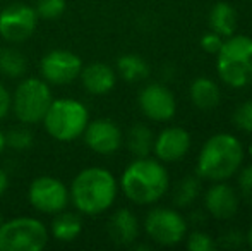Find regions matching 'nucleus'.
I'll list each match as a JSON object with an SVG mask.
<instances>
[{
    "mask_svg": "<svg viewBox=\"0 0 252 251\" xmlns=\"http://www.w3.org/2000/svg\"><path fill=\"white\" fill-rule=\"evenodd\" d=\"M117 179L103 167L83 169L70 184L69 196L74 208L84 215H100L117 198Z\"/></svg>",
    "mask_w": 252,
    "mask_h": 251,
    "instance_id": "1",
    "label": "nucleus"
},
{
    "mask_svg": "<svg viewBox=\"0 0 252 251\" xmlns=\"http://www.w3.org/2000/svg\"><path fill=\"white\" fill-rule=\"evenodd\" d=\"M170 186L166 169L158 160L143 157L127 165L120 178V188L130 201L137 205H151L165 196Z\"/></svg>",
    "mask_w": 252,
    "mask_h": 251,
    "instance_id": "2",
    "label": "nucleus"
},
{
    "mask_svg": "<svg viewBox=\"0 0 252 251\" xmlns=\"http://www.w3.org/2000/svg\"><path fill=\"white\" fill-rule=\"evenodd\" d=\"M244 162L242 143L233 134L218 133L202 146L197 157V174L209 181H226Z\"/></svg>",
    "mask_w": 252,
    "mask_h": 251,
    "instance_id": "3",
    "label": "nucleus"
},
{
    "mask_svg": "<svg viewBox=\"0 0 252 251\" xmlns=\"http://www.w3.org/2000/svg\"><path fill=\"white\" fill-rule=\"evenodd\" d=\"M216 69L230 88H246L252 83V38L237 35L223 41Z\"/></svg>",
    "mask_w": 252,
    "mask_h": 251,
    "instance_id": "4",
    "label": "nucleus"
},
{
    "mask_svg": "<svg viewBox=\"0 0 252 251\" xmlns=\"http://www.w3.org/2000/svg\"><path fill=\"white\" fill-rule=\"evenodd\" d=\"M45 129L52 138L57 141H69L77 140L83 136L88 122H90V114L84 104L74 98H59L53 100L45 114L43 121Z\"/></svg>",
    "mask_w": 252,
    "mask_h": 251,
    "instance_id": "5",
    "label": "nucleus"
},
{
    "mask_svg": "<svg viewBox=\"0 0 252 251\" xmlns=\"http://www.w3.org/2000/svg\"><path fill=\"white\" fill-rule=\"evenodd\" d=\"M53 102L48 83L40 77H28L21 81L12 95V110L23 124H38L43 121Z\"/></svg>",
    "mask_w": 252,
    "mask_h": 251,
    "instance_id": "6",
    "label": "nucleus"
},
{
    "mask_svg": "<svg viewBox=\"0 0 252 251\" xmlns=\"http://www.w3.org/2000/svg\"><path fill=\"white\" fill-rule=\"evenodd\" d=\"M47 243V227L34 217H16L0 225V251H40Z\"/></svg>",
    "mask_w": 252,
    "mask_h": 251,
    "instance_id": "7",
    "label": "nucleus"
},
{
    "mask_svg": "<svg viewBox=\"0 0 252 251\" xmlns=\"http://www.w3.org/2000/svg\"><path fill=\"white\" fill-rule=\"evenodd\" d=\"M144 231L161 246L179 245L187 234V222L177 210L165 207L153 208L144 218Z\"/></svg>",
    "mask_w": 252,
    "mask_h": 251,
    "instance_id": "8",
    "label": "nucleus"
},
{
    "mask_svg": "<svg viewBox=\"0 0 252 251\" xmlns=\"http://www.w3.org/2000/svg\"><path fill=\"white\" fill-rule=\"evenodd\" d=\"M28 200L34 210L41 214L55 215L65 210L70 201L69 189L60 179L52 176H40L30 186Z\"/></svg>",
    "mask_w": 252,
    "mask_h": 251,
    "instance_id": "9",
    "label": "nucleus"
},
{
    "mask_svg": "<svg viewBox=\"0 0 252 251\" xmlns=\"http://www.w3.org/2000/svg\"><path fill=\"white\" fill-rule=\"evenodd\" d=\"M38 26V14L26 3H12L0 12V36L9 43L30 40Z\"/></svg>",
    "mask_w": 252,
    "mask_h": 251,
    "instance_id": "10",
    "label": "nucleus"
},
{
    "mask_svg": "<svg viewBox=\"0 0 252 251\" xmlns=\"http://www.w3.org/2000/svg\"><path fill=\"white\" fill-rule=\"evenodd\" d=\"M81 69H83V61L79 55L62 48L48 52L40 62V72L43 79L59 86L76 81L81 74Z\"/></svg>",
    "mask_w": 252,
    "mask_h": 251,
    "instance_id": "11",
    "label": "nucleus"
},
{
    "mask_svg": "<svg viewBox=\"0 0 252 251\" xmlns=\"http://www.w3.org/2000/svg\"><path fill=\"white\" fill-rule=\"evenodd\" d=\"M139 107L148 119L156 122H165L175 115L177 100L166 86L159 83H151L141 90Z\"/></svg>",
    "mask_w": 252,
    "mask_h": 251,
    "instance_id": "12",
    "label": "nucleus"
},
{
    "mask_svg": "<svg viewBox=\"0 0 252 251\" xmlns=\"http://www.w3.org/2000/svg\"><path fill=\"white\" fill-rule=\"evenodd\" d=\"M83 134L88 148L100 155L115 153L122 144V131L115 122L108 121V119L88 122Z\"/></svg>",
    "mask_w": 252,
    "mask_h": 251,
    "instance_id": "13",
    "label": "nucleus"
},
{
    "mask_svg": "<svg viewBox=\"0 0 252 251\" xmlns=\"http://www.w3.org/2000/svg\"><path fill=\"white\" fill-rule=\"evenodd\" d=\"M190 148V134L182 127H166L153 143V151L161 162H179Z\"/></svg>",
    "mask_w": 252,
    "mask_h": 251,
    "instance_id": "14",
    "label": "nucleus"
},
{
    "mask_svg": "<svg viewBox=\"0 0 252 251\" xmlns=\"http://www.w3.org/2000/svg\"><path fill=\"white\" fill-rule=\"evenodd\" d=\"M204 205L209 215L218 220H228L239 210V196L232 186L218 181L208 189L204 196Z\"/></svg>",
    "mask_w": 252,
    "mask_h": 251,
    "instance_id": "15",
    "label": "nucleus"
},
{
    "mask_svg": "<svg viewBox=\"0 0 252 251\" xmlns=\"http://www.w3.org/2000/svg\"><path fill=\"white\" fill-rule=\"evenodd\" d=\"M108 236L115 245L119 246H130L139 238V222L137 217L127 208H119L115 214L110 217L106 225Z\"/></svg>",
    "mask_w": 252,
    "mask_h": 251,
    "instance_id": "16",
    "label": "nucleus"
},
{
    "mask_svg": "<svg viewBox=\"0 0 252 251\" xmlns=\"http://www.w3.org/2000/svg\"><path fill=\"white\" fill-rule=\"evenodd\" d=\"M83 86L91 95H106L113 90L117 81L115 71L110 66L101 62H93L90 66L83 67L79 74Z\"/></svg>",
    "mask_w": 252,
    "mask_h": 251,
    "instance_id": "17",
    "label": "nucleus"
},
{
    "mask_svg": "<svg viewBox=\"0 0 252 251\" xmlns=\"http://www.w3.org/2000/svg\"><path fill=\"white\" fill-rule=\"evenodd\" d=\"M190 100L201 110H211L220 104L221 98V91H220L218 84L209 77H197L190 84Z\"/></svg>",
    "mask_w": 252,
    "mask_h": 251,
    "instance_id": "18",
    "label": "nucleus"
},
{
    "mask_svg": "<svg viewBox=\"0 0 252 251\" xmlns=\"http://www.w3.org/2000/svg\"><path fill=\"white\" fill-rule=\"evenodd\" d=\"M52 222V236L60 243H70L83 232V220L74 212H59Z\"/></svg>",
    "mask_w": 252,
    "mask_h": 251,
    "instance_id": "19",
    "label": "nucleus"
},
{
    "mask_svg": "<svg viewBox=\"0 0 252 251\" xmlns=\"http://www.w3.org/2000/svg\"><path fill=\"white\" fill-rule=\"evenodd\" d=\"M209 28L220 36H232L237 30V12L230 3L218 2L209 12Z\"/></svg>",
    "mask_w": 252,
    "mask_h": 251,
    "instance_id": "20",
    "label": "nucleus"
},
{
    "mask_svg": "<svg viewBox=\"0 0 252 251\" xmlns=\"http://www.w3.org/2000/svg\"><path fill=\"white\" fill-rule=\"evenodd\" d=\"M117 71L120 77L129 83H139L150 76V66L141 55L126 54L117 61Z\"/></svg>",
    "mask_w": 252,
    "mask_h": 251,
    "instance_id": "21",
    "label": "nucleus"
},
{
    "mask_svg": "<svg viewBox=\"0 0 252 251\" xmlns=\"http://www.w3.org/2000/svg\"><path fill=\"white\" fill-rule=\"evenodd\" d=\"M153 143H155V136L146 124L132 126L127 133V148L136 158L148 157L153 151Z\"/></svg>",
    "mask_w": 252,
    "mask_h": 251,
    "instance_id": "22",
    "label": "nucleus"
},
{
    "mask_svg": "<svg viewBox=\"0 0 252 251\" xmlns=\"http://www.w3.org/2000/svg\"><path fill=\"white\" fill-rule=\"evenodd\" d=\"M26 69H28V61L23 52L12 47L0 48V72L3 76L16 79V77L24 76Z\"/></svg>",
    "mask_w": 252,
    "mask_h": 251,
    "instance_id": "23",
    "label": "nucleus"
},
{
    "mask_svg": "<svg viewBox=\"0 0 252 251\" xmlns=\"http://www.w3.org/2000/svg\"><path fill=\"white\" fill-rule=\"evenodd\" d=\"M199 193H201V179L196 178V176H187V178L180 179L179 184H177L175 191H173V201L180 208L189 207L190 203L196 201Z\"/></svg>",
    "mask_w": 252,
    "mask_h": 251,
    "instance_id": "24",
    "label": "nucleus"
},
{
    "mask_svg": "<svg viewBox=\"0 0 252 251\" xmlns=\"http://www.w3.org/2000/svg\"><path fill=\"white\" fill-rule=\"evenodd\" d=\"M65 0H38L34 10L38 14V19L55 21L65 12Z\"/></svg>",
    "mask_w": 252,
    "mask_h": 251,
    "instance_id": "25",
    "label": "nucleus"
},
{
    "mask_svg": "<svg viewBox=\"0 0 252 251\" xmlns=\"http://www.w3.org/2000/svg\"><path fill=\"white\" fill-rule=\"evenodd\" d=\"M31 144H33V134L24 126L14 127L5 134V146H10L14 150H28Z\"/></svg>",
    "mask_w": 252,
    "mask_h": 251,
    "instance_id": "26",
    "label": "nucleus"
},
{
    "mask_svg": "<svg viewBox=\"0 0 252 251\" xmlns=\"http://www.w3.org/2000/svg\"><path fill=\"white\" fill-rule=\"evenodd\" d=\"M233 122L239 129L252 134V100L237 107L235 114H233Z\"/></svg>",
    "mask_w": 252,
    "mask_h": 251,
    "instance_id": "27",
    "label": "nucleus"
},
{
    "mask_svg": "<svg viewBox=\"0 0 252 251\" xmlns=\"http://www.w3.org/2000/svg\"><path fill=\"white\" fill-rule=\"evenodd\" d=\"M187 248L190 251H211L216 248V243L213 241V238L206 232L196 231L189 236L187 241Z\"/></svg>",
    "mask_w": 252,
    "mask_h": 251,
    "instance_id": "28",
    "label": "nucleus"
},
{
    "mask_svg": "<svg viewBox=\"0 0 252 251\" xmlns=\"http://www.w3.org/2000/svg\"><path fill=\"white\" fill-rule=\"evenodd\" d=\"M239 188L246 203L252 207V165L246 167L239 176Z\"/></svg>",
    "mask_w": 252,
    "mask_h": 251,
    "instance_id": "29",
    "label": "nucleus"
},
{
    "mask_svg": "<svg viewBox=\"0 0 252 251\" xmlns=\"http://www.w3.org/2000/svg\"><path fill=\"white\" fill-rule=\"evenodd\" d=\"M223 45V40L218 33L211 31V33H206L204 36L201 38V48L208 54H218L220 48Z\"/></svg>",
    "mask_w": 252,
    "mask_h": 251,
    "instance_id": "30",
    "label": "nucleus"
},
{
    "mask_svg": "<svg viewBox=\"0 0 252 251\" xmlns=\"http://www.w3.org/2000/svg\"><path fill=\"white\" fill-rule=\"evenodd\" d=\"M10 107H12V97H10V93L5 90V86L0 83V121L9 114Z\"/></svg>",
    "mask_w": 252,
    "mask_h": 251,
    "instance_id": "31",
    "label": "nucleus"
},
{
    "mask_svg": "<svg viewBox=\"0 0 252 251\" xmlns=\"http://www.w3.org/2000/svg\"><path fill=\"white\" fill-rule=\"evenodd\" d=\"M242 241H244V236L239 231H228L226 234L221 236V245L225 248H237V246L242 245Z\"/></svg>",
    "mask_w": 252,
    "mask_h": 251,
    "instance_id": "32",
    "label": "nucleus"
},
{
    "mask_svg": "<svg viewBox=\"0 0 252 251\" xmlns=\"http://www.w3.org/2000/svg\"><path fill=\"white\" fill-rule=\"evenodd\" d=\"M9 188V176L5 174V171L0 169V198L3 196V193Z\"/></svg>",
    "mask_w": 252,
    "mask_h": 251,
    "instance_id": "33",
    "label": "nucleus"
},
{
    "mask_svg": "<svg viewBox=\"0 0 252 251\" xmlns=\"http://www.w3.org/2000/svg\"><path fill=\"white\" fill-rule=\"evenodd\" d=\"M3 148H5V133L0 129V155H2Z\"/></svg>",
    "mask_w": 252,
    "mask_h": 251,
    "instance_id": "34",
    "label": "nucleus"
},
{
    "mask_svg": "<svg viewBox=\"0 0 252 251\" xmlns=\"http://www.w3.org/2000/svg\"><path fill=\"white\" fill-rule=\"evenodd\" d=\"M247 243H249V246L252 248V225H251L249 232H247Z\"/></svg>",
    "mask_w": 252,
    "mask_h": 251,
    "instance_id": "35",
    "label": "nucleus"
},
{
    "mask_svg": "<svg viewBox=\"0 0 252 251\" xmlns=\"http://www.w3.org/2000/svg\"><path fill=\"white\" fill-rule=\"evenodd\" d=\"M2 222H3V218H2V214H0V225H2Z\"/></svg>",
    "mask_w": 252,
    "mask_h": 251,
    "instance_id": "36",
    "label": "nucleus"
},
{
    "mask_svg": "<svg viewBox=\"0 0 252 251\" xmlns=\"http://www.w3.org/2000/svg\"><path fill=\"white\" fill-rule=\"evenodd\" d=\"M249 153H251V157H252V144L249 146Z\"/></svg>",
    "mask_w": 252,
    "mask_h": 251,
    "instance_id": "37",
    "label": "nucleus"
}]
</instances>
